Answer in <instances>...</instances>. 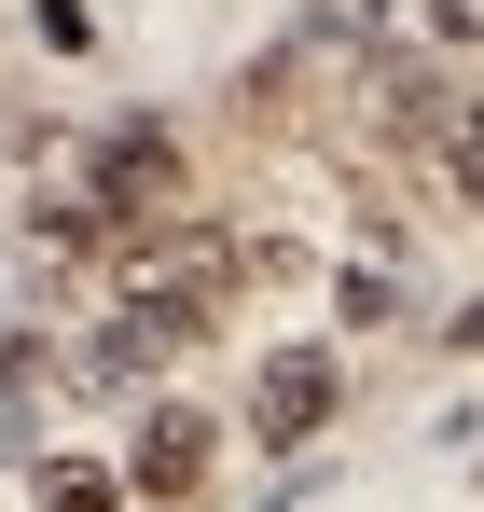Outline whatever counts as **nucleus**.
Instances as JSON below:
<instances>
[{"label": "nucleus", "mask_w": 484, "mask_h": 512, "mask_svg": "<svg viewBox=\"0 0 484 512\" xmlns=\"http://www.w3.org/2000/svg\"><path fill=\"white\" fill-rule=\"evenodd\" d=\"M83 208L111 222V236H166V222H208V194H194V139L180 125H111L97 153H83V180H70Z\"/></svg>", "instance_id": "obj_1"}, {"label": "nucleus", "mask_w": 484, "mask_h": 512, "mask_svg": "<svg viewBox=\"0 0 484 512\" xmlns=\"http://www.w3.org/2000/svg\"><path fill=\"white\" fill-rule=\"evenodd\" d=\"M332 416H346V346L291 333L249 360V402H236V443H263V457H305V443H332Z\"/></svg>", "instance_id": "obj_2"}, {"label": "nucleus", "mask_w": 484, "mask_h": 512, "mask_svg": "<svg viewBox=\"0 0 484 512\" xmlns=\"http://www.w3.org/2000/svg\"><path fill=\"white\" fill-rule=\"evenodd\" d=\"M222 443H236V429L208 416V402H180V388L139 402V416H125V499H139V512H208Z\"/></svg>", "instance_id": "obj_3"}, {"label": "nucleus", "mask_w": 484, "mask_h": 512, "mask_svg": "<svg viewBox=\"0 0 484 512\" xmlns=\"http://www.w3.org/2000/svg\"><path fill=\"white\" fill-rule=\"evenodd\" d=\"M28 512H139L125 457H28Z\"/></svg>", "instance_id": "obj_4"}, {"label": "nucleus", "mask_w": 484, "mask_h": 512, "mask_svg": "<svg viewBox=\"0 0 484 512\" xmlns=\"http://www.w3.org/2000/svg\"><path fill=\"white\" fill-rule=\"evenodd\" d=\"M429 180H443V208H484V84L457 97V125H443V153H429Z\"/></svg>", "instance_id": "obj_5"}, {"label": "nucleus", "mask_w": 484, "mask_h": 512, "mask_svg": "<svg viewBox=\"0 0 484 512\" xmlns=\"http://www.w3.org/2000/svg\"><path fill=\"white\" fill-rule=\"evenodd\" d=\"M28 28H42V56H97V14L83 0H28Z\"/></svg>", "instance_id": "obj_6"}, {"label": "nucleus", "mask_w": 484, "mask_h": 512, "mask_svg": "<svg viewBox=\"0 0 484 512\" xmlns=\"http://www.w3.org/2000/svg\"><path fill=\"white\" fill-rule=\"evenodd\" d=\"M443 346H457V360H484V305H457V319H443Z\"/></svg>", "instance_id": "obj_7"}, {"label": "nucleus", "mask_w": 484, "mask_h": 512, "mask_svg": "<svg viewBox=\"0 0 484 512\" xmlns=\"http://www.w3.org/2000/svg\"><path fill=\"white\" fill-rule=\"evenodd\" d=\"M305 14H319V0H305Z\"/></svg>", "instance_id": "obj_8"}]
</instances>
